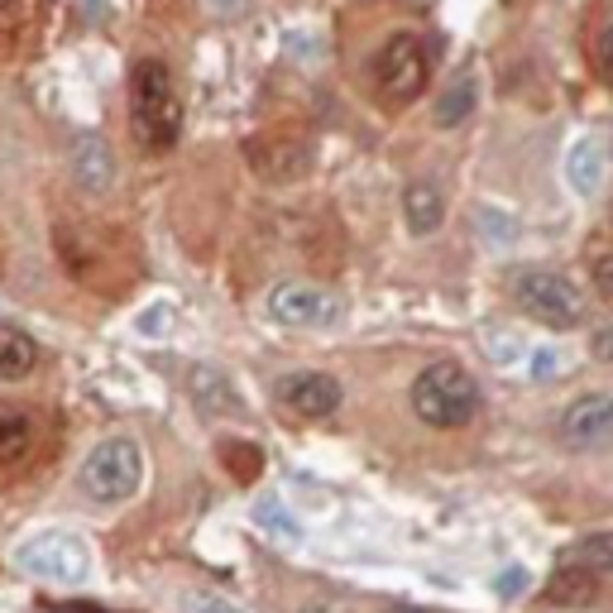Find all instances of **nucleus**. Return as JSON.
<instances>
[{
    "label": "nucleus",
    "mask_w": 613,
    "mask_h": 613,
    "mask_svg": "<svg viewBox=\"0 0 613 613\" xmlns=\"http://www.w3.org/2000/svg\"><path fill=\"white\" fill-rule=\"evenodd\" d=\"M130 130L144 149H173L182 134V96L158 58L134 62L130 72Z\"/></svg>",
    "instance_id": "f257e3e1"
},
{
    "label": "nucleus",
    "mask_w": 613,
    "mask_h": 613,
    "mask_svg": "<svg viewBox=\"0 0 613 613\" xmlns=\"http://www.w3.org/2000/svg\"><path fill=\"white\" fill-rule=\"evenodd\" d=\"M412 412L427 427H465L480 412V384L470 379V369H460L456 359H436L412 379Z\"/></svg>",
    "instance_id": "f03ea898"
},
{
    "label": "nucleus",
    "mask_w": 613,
    "mask_h": 613,
    "mask_svg": "<svg viewBox=\"0 0 613 613\" xmlns=\"http://www.w3.org/2000/svg\"><path fill=\"white\" fill-rule=\"evenodd\" d=\"M78 484L86 498H96V504H125V498H134L144 484L140 441H130V436H106V441H96L78 470Z\"/></svg>",
    "instance_id": "7ed1b4c3"
},
{
    "label": "nucleus",
    "mask_w": 613,
    "mask_h": 613,
    "mask_svg": "<svg viewBox=\"0 0 613 613\" xmlns=\"http://www.w3.org/2000/svg\"><path fill=\"white\" fill-rule=\"evenodd\" d=\"M15 566L34 580H54V585H82L92 575V546L68 528H44L30 532L15 546Z\"/></svg>",
    "instance_id": "20e7f679"
},
{
    "label": "nucleus",
    "mask_w": 613,
    "mask_h": 613,
    "mask_svg": "<svg viewBox=\"0 0 613 613\" xmlns=\"http://www.w3.org/2000/svg\"><path fill=\"white\" fill-rule=\"evenodd\" d=\"M512 303L528 311L532 321H542V327L552 331H570L585 321V297L580 287L570 279H561V273H546V269H528L518 273V283H512Z\"/></svg>",
    "instance_id": "39448f33"
},
{
    "label": "nucleus",
    "mask_w": 613,
    "mask_h": 613,
    "mask_svg": "<svg viewBox=\"0 0 613 613\" xmlns=\"http://www.w3.org/2000/svg\"><path fill=\"white\" fill-rule=\"evenodd\" d=\"M374 78H379V96L389 106H412L422 96V86L432 78V62L427 48H422L417 34H393L384 44L379 62H374Z\"/></svg>",
    "instance_id": "423d86ee"
},
{
    "label": "nucleus",
    "mask_w": 613,
    "mask_h": 613,
    "mask_svg": "<svg viewBox=\"0 0 613 613\" xmlns=\"http://www.w3.org/2000/svg\"><path fill=\"white\" fill-rule=\"evenodd\" d=\"M264 311H269L273 321H279V327H293V331H327V327H335V321L345 317V303L331 293V287L293 279V283H279V287H273Z\"/></svg>",
    "instance_id": "0eeeda50"
},
{
    "label": "nucleus",
    "mask_w": 613,
    "mask_h": 613,
    "mask_svg": "<svg viewBox=\"0 0 613 613\" xmlns=\"http://www.w3.org/2000/svg\"><path fill=\"white\" fill-rule=\"evenodd\" d=\"M561 441L570 450H604L613 446V393H585L561 412Z\"/></svg>",
    "instance_id": "6e6552de"
},
{
    "label": "nucleus",
    "mask_w": 613,
    "mask_h": 613,
    "mask_svg": "<svg viewBox=\"0 0 613 613\" xmlns=\"http://www.w3.org/2000/svg\"><path fill=\"white\" fill-rule=\"evenodd\" d=\"M249 168L264 182H297L311 168V144L297 134H269V140L249 144Z\"/></svg>",
    "instance_id": "1a4fd4ad"
},
{
    "label": "nucleus",
    "mask_w": 613,
    "mask_h": 613,
    "mask_svg": "<svg viewBox=\"0 0 613 613\" xmlns=\"http://www.w3.org/2000/svg\"><path fill=\"white\" fill-rule=\"evenodd\" d=\"M279 403L297 417H331L341 408V384L321 369H297V374H283L279 379Z\"/></svg>",
    "instance_id": "9d476101"
},
{
    "label": "nucleus",
    "mask_w": 613,
    "mask_h": 613,
    "mask_svg": "<svg viewBox=\"0 0 613 613\" xmlns=\"http://www.w3.org/2000/svg\"><path fill=\"white\" fill-rule=\"evenodd\" d=\"M566 178H570V187L580 197H594L599 187H604V178H609V144L599 140V134H585V140L570 149Z\"/></svg>",
    "instance_id": "9b49d317"
},
{
    "label": "nucleus",
    "mask_w": 613,
    "mask_h": 613,
    "mask_svg": "<svg viewBox=\"0 0 613 613\" xmlns=\"http://www.w3.org/2000/svg\"><path fill=\"white\" fill-rule=\"evenodd\" d=\"M72 168H78V182L86 187V192H96V197L116 182V158H110V149L96 140V134L78 140V149H72Z\"/></svg>",
    "instance_id": "f8f14e48"
},
{
    "label": "nucleus",
    "mask_w": 613,
    "mask_h": 613,
    "mask_svg": "<svg viewBox=\"0 0 613 613\" xmlns=\"http://www.w3.org/2000/svg\"><path fill=\"white\" fill-rule=\"evenodd\" d=\"M474 106H480V82H474V72H460V78L436 96L432 120L441 125V130H456V125H465L474 116Z\"/></svg>",
    "instance_id": "ddd939ff"
},
{
    "label": "nucleus",
    "mask_w": 613,
    "mask_h": 613,
    "mask_svg": "<svg viewBox=\"0 0 613 613\" xmlns=\"http://www.w3.org/2000/svg\"><path fill=\"white\" fill-rule=\"evenodd\" d=\"M403 216H408V231H412V235H432V231H441V221H446L441 192H436L432 182H412L408 192H403Z\"/></svg>",
    "instance_id": "4468645a"
},
{
    "label": "nucleus",
    "mask_w": 613,
    "mask_h": 613,
    "mask_svg": "<svg viewBox=\"0 0 613 613\" xmlns=\"http://www.w3.org/2000/svg\"><path fill=\"white\" fill-rule=\"evenodd\" d=\"M546 599H552V604H566V609L594 604V599H599L594 570H585V566H556L552 585H546Z\"/></svg>",
    "instance_id": "2eb2a0df"
},
{
    "label": "nucleus",
    "mask_w": 613,
    "mask_h": 613,
    "mask_svg": "<svg viewBox=\"0 0 613 613\" xmlns=\"http://www.w3.org/2000/svg\"><path fill=\"white\" fill-rule=\"evenodd\" d=\"M34 446V417L24 408L0 403V465H20Z\"/></svg>",
    "instance_id": "dca6fc26"
},
{
    "label": "nucleus",
    "mask_w": 613,
    "mask_h": 613,
    "mask_svg": "<svg viewBox=\"0 0 613 613\" xmlns=\"http://www.w3.org/2000/svg\"><path fill=\"white\" fill-rule=\"evenodd\" d=\"M187 389H192V403L202 412H235V408H240V403H235L231 379L216 374V369H192V374H187Z\"/></svg>",
    "instance_id": "f3484780"
},
{
    "label": "nucleus",
    "mask_w": 613,
    "mask_h": 613,
    "mask_svg": "<svg viewBox=\"0 0 613 613\" xmlns=\"http://www.w3.org/2000/svg\"><path fill=\"white\" fill-rule=\"evenodd\" d=\"M34 365H39V345L20 327H0V379H24Z\"/></svg>",
    "instance_id": "a211bd4d"
},
{
    "label": "nucleus",
    "mask_w": 613,
    "mask_h": 613,
    "mask_svg": "<svg viewBox=\"0 0 613 613\" xmlns=\"http://www.w3.org/2000/svg\"><path fill=\"white\" fill-rule=\"evenodd\" d=\"M561 566H585V570H594V575H613V532L580 537L575 546L561 552Z\"/></svg>",
    "instance_id": "6ab92c4d"
},
{
    "label": "nucleus",
    "mask_w": 613,
    "mask_h": 613,
    "mask_svg": "<svg viewBox=\"0 0 613 613\" xmlns=\"http://www.w3.org/2000/svg\"><path fill=\"white\" fill-rule=\"evenodd\" d=\"M255 522H259V528H269L279 542H303V528H297V518L279 504V498H259V504H255Z\"/></svg>",
    "instance_id": "aec40b11"
},
{
    "label": "nucleus",
    "mask_w": 613,
    "mask_h": 613,
    "mask_svg": "<svg viewBox=\"0 0 613 613\" xmlns=\"http://www.w3.org/2000/svg\"><path fill=\"white\" fill-rule=\"evenodd\" d=\"M484 225V240L490 245H512V235H518V221L504 216V211H494V207H480V216H474Z\"/></svg>",
    "instance_id": "412c9836"
},
{
    "label": "nucleus",
    "mask_w": 613,
    "mask_h": 613,
    "mask_svg": "<svg viewBox=\"0 0 613 613\" xmlns=\"http://www.w3.org/2000/svg\"><path fill=\"white\" fill-rule=\"evenodd\" d=\"M590 58H594V72L613 86V20L604 24V30L594 34V48H590Z\"/></svg>",
    "instance_id": "4be33fe9"
},
{
    "label": "nucleus",
    "mask_w": 613,
    "mask_h": 613,
    "mask_svg": "<svg viewBox=\"0 0 613 613\" xmlns=\"http://www.w3.org/2000/svg\"><path fill=\"white\" fill-rule=\"evenodd\" d=\"M221 456H235V474H240V480H255L259 474V446L231 441V446H221Z\"/></svg>",
    "instance_id": "5701e85b"
},
{
    "label": "nucleus",
    "mask_w": 613,
    "mask_h": 613,
    "mask_svg": "<svg viewBox=\"0 0 613 613\" xmlns=\"http://www.w3.org/2000/svg\"><path fill=\"white\" fill-rule=\"evenodd\" d=\"M182 613H245V609H240V604H231V599H221V594L197 590V594H187V599H182Z\"/></svg>",
    "instance_id": "b1692460"
},
{
    "label": "nucleus",
    "mask_w": 613,
    "mask_h": 613,
    "mask_svg": "<svg viewBox=\"0 0 613 613\" xmlns=\"http://www.w3.org/2000/svg\"><path fill=\"white\" fill-rule=\"evenodd\" d=\"M528 585H532L528 570H522V566H508V570L494 580V590H498V599H518V594H528Z\"/></svg>",
    "instance_id": "393cba45"
},
{
    "label": "nucleus",
    "mask_w": 613,
    "mask_h": 613,
    "mask_svg": "<svg viewBox=\"0 0 613 613\" xmlns=\"http://www.w3.org/2000/svg\"><path fill=\"white\" fill-rule=\"evenodd\" d=\"M594 359H604V365H613V321H604V327L594 331Z\"/></svg>",
    "instance_id": "a878e982"
},
{
    "label": "nucleus",
    "mask_w": 613,
    "mask_h": 613,
    "mask_svg": "<svg viewBox=\"0 0 613 613\" xmlns=\"http://www.w3.org/2000/svg\"><path fill=\"white\" fill-rule=\"evenodd\" d=\"M594 283L613 297V255H599V259H594Z\"/></svg>",
    "instance_id": "bb28decb"
},
{
    "label": "nucleus",
    "mask_w": 613,
    "mask_h": 613,
    "mask_svg": "<svg viewBox=\"0 0 613 613\" xmlns=\"http://www.w3.org/2000/svg\"><path fill=\"white\" fill-rule=\"evenodd\" d=\"M211 10H216V15H225V20H235V15H245L249 10V0H207Z\"/></svg>",
    "instance_id": "cd10ccee"
},
{
    "label": "nucleus",
    "mask_w": 613,
    "mask_h": 613,
    "mask_svg": "<svg viewBox=\"0 0 613 613\" xmlns=\"http://www.w3.org/2000/svg\"><path fill=\"white\" fill-rule=\"evenodd\" d=\"M556 369H561V359L552 355V350H542V355L532 359V374H537V379H546V374H556Z\"/></svg>",
    "instance_id": "c85d7f7f"
},
{
    "label": "nucleus",
    "mask_w": 613,
    "mask_h": 613,
    "mask_svg": "<svg viewBox=\"0 0 613 613\" xmlns=\"http://www.w3.org/2000/svg\"><path fill=\"white\" fill-rule=\"evenodd\" d=\"M15 10H20V0H0V24L15 20Z\"/></svg>",
    "instance_id": "c756f323"
},
{
    "label": "nucleus",
    "mask_w": 613,
    "mask_h": 613,
    "mask_svg": "<svg viewBox=\"0 0 613 613\" xmlns=\"http://www.w3.org/2000/svg\"><path fill=\"white\" fill-rule=\"evenodd\" d=\"M389 613H436V609H417V604H393Z\"/></svg>",
    "instance_id": "7c9ffc66"
},
{
    "label": "nucleus",
    "mask_w": 613,
    "mask_h": 613,
    "mask_svg": "<svg viewBox=\"0 0 613 613\" xmlns=\"http://www.w3.org/2000/svg\"><path fill=\"white\" fill-rule=\"evenodd\" d=\"M303 613H341V609H331V604H307Z\"/></svg>",
    "instance_id": "2f4dec72"
}]
</instances>
